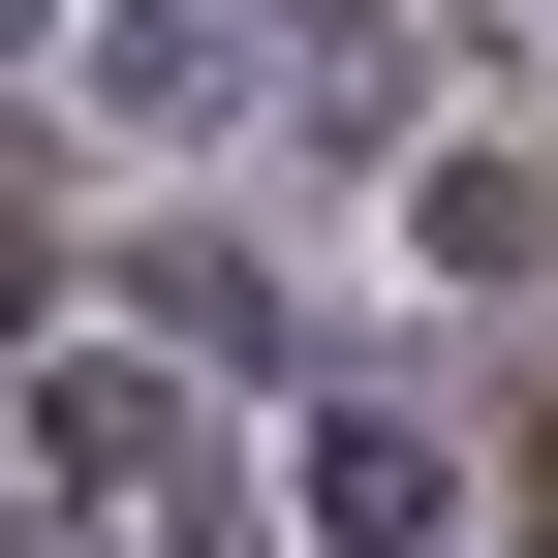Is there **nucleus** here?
Returning a JSON list of instances; mask_svg holds the SVG:
<instances>
[{"label": "nucleus", "mask_w": 558, "mask_h": 558, "mask_svg": "<svg viewBox=\"0 0 558 558\" xmlns=\"http://www.w3.org/2000/svg\"><path fill=\"white\" fill-rule=\"evenodd\" d=\"M311 527H341V558H435V527H465V465L403 435V403H341V435H311Z\"/></svg>", "instance_id": "obj_1"}, {"label": "nucleus", "mask_w": 558, "mask_h": 558, "mask_svg": "<svg viewBox=\"0 0 558 558\" xmlns=\"http://www.w3.org/2000/svg\"><path fill=\"white\" fill-rule=\"evenodd\" d=\"M32 435H62V465H94V497H156V527H218V497H186V403H156V373H62V403H32Z\"/></svg>", "instance_id": "obj_2"}, {"label": "nucleus", "mask_w": 558, "mask_h": 558, "mask_svg": "<svg viewBox=\"0 0 558 558\" xmlns=\"http://www.w3.org/2000/svg\"><path fill=\"white\" fill-rule=\"evenodd\" d=\"M435 279H558V186L527 156H435Z\"/></svg>", "instance_id": "obj_3"}]
</instances>
